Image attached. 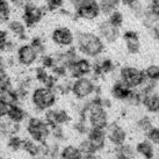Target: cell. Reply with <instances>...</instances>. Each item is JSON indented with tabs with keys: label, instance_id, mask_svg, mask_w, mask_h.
I'll return each instance as SVG.
<instances>
[{
	"label": "cell",
	"instance_id": "cell-23",
	"mask_svg": "<svg viewBox=\"0 0 159 159\" xmlns=\"http://www.w3.org/2000/svg\"><path fill=\"white\" fill-rule=\"evenodd\" d=\"M121 0H100V12L105 15H109L111 12H114L119 8Z\"/></svg>",
	"mask_w": 159,
	"mask_h": 159
},
{
	"label": "cell",
	"instance_id": "cell-14",
	"mask_svg": "<svg viewBox=\"0 0 159 159\" xmlns=\"http://www.w3.org/2000/svg\"><path fill=\"white\" fill-rule=\"evenodd\" d=\"M106 137L111 144L115 146L123 145L125 139H127V133L121 125L117 123H111L107 125Z\"/></svg>",
	"mask_w": 159,
	"mask_h": 159
},
{
	"label": "cell",
	"instance_id": "cell-17",
	"mask_svg": "<svg viewBox=\"0 0 159 159\" xmlns=\"http://www.w3.org/2000/svg\"><path fill=\"white\" fill-rule=\"evenodd\" d=\"M142 94V103L144 105L146 111L150 113H158L159 111V94L155 91Z\"/></svg>",
	"mask_w": 159,
	"mask_h": 159
},
{
	"label": "cell",
	"instance_id": "cell-35",
	"mask_svg": "<svg viewBox=\"0 0 159 159\" xmlns=\"http://www.w3.org/2000/svg\"><path fill=\"white\" fill-rule=\"evenodd\" d=\"M148 9H149L152 14H155L156 16L159 18V0H150Z\"/></svg>",
	"mask_w": 159,
	"mask_h": 159
},
{
	"label": "cell",
	"instance_id": "cell-2",
	"mask_svg": "<svg viewBox=\"0 0 159 159\" xmlns=\"http://www.w3.org/2000/svg\"><path fill=\"white\" fill-rule=\"evenodd\" d=\"M57 97L52 89H49L45 86L37 87L31 93V102L35 107L36 111H45L51 109L56 103Z\"/></svg>",
	"mask_w": 159,
	"mask_h": 159
},
{
	"label": "cell",
	"instance_id": "cell-4",
	"mask_svg": "<svg viewBox=\"0 0 159 159\" xmlns=\"http://www.w3.org/2000/svg\"><path fill=\"white\" fill-rule=\"evenodd\" d=\"M75 11L78 18L87 21L95 20L101 14L98 0H79V2L75 7Z\"/></svg>",
	"mask_w": 159,
	"mask_h": 159
},
{
	"label": "cell",
	"instance_id": "cell-25",
	"mask_svg": "<svg viewBox=\"0 0 159 159\" xmlns=\"http://www.w3.org/2000/svg\"><path fill=\"white\" fill-rule=\"evenodd\" d=\"M21 148H22L23 150L26 151V152H28L30 156H33V157H37V156L41 153V146L37 145L35 142L33 141H22V145H21Z\"/></svg>",
	"mask_w": 159,
	"mask_h": 159
},
{
	"label": "cell",
	"instance_id": "cell-5",
	"mask_svg": "<svg viewBox=\"0 0 159 159\" xmlns=\"http://www.w3.org/2000/svg\"><path fill=\"white\" fill-rule=\"evenodd\" d=\"M45 7L39 6L31 1L22 9V21L27 26V28H34L36 25L42 21L45 15Z\"/></svg>",
	"mask_w": 159,
	"mask_h": 159
},
{
	"label": "cell",
	"instance_id": "cell-36",
	"mask_svg": "<svg viewBox=\"0 0 159 159\" xmlns=\"http://www.w3.org/2000/svg\"><path fill=\"white\" fill-rule=\"evenodd\" d=\"M8 103L5 101V99L0 95V119H2L5 116H7V111H8Z\"/></svg>",
	"mask_w": 159,
	"mask_h": 159
},
{
	"label": "cell",
	"instance_id": "cell-33",
	"mask_svg": "<svg viewBox=\"0 0 159 159\" xmlns=\"http://www.w3.org/2000/svg\"><path fill=\"white\" fill-rule=\"evenodd\" d=\"M12 7L15 9H21L22 11L28 4H30L31 0H9Z\"/></svg>",
	"mask_w": 159,
	"mask_h": 159
},
{
	"label": "cell",
	"instance_id": "cell-31",
	"mask_svg": "<svg viewBox=\"0 0 159 159\" xmlns=\"http://www.w3.org/2000/svg\"><path fill=\"white\" fill-rule=\"evenodd\" d=\"M45 8L49 11H57L61 9L64 5V0H44Z\"/></svg>",
	"mask_w": 159,
	"mask_h": 159
},
{
	"label": "cell",
	"instance_id": "cell-12",
	"mask_svg": "<svg viewBox=\"0 0 159 159\" xmlns=\"http://www.w3.org/2000/svg\"><path fill=\"white\" fill-rule=\"evenodd\" d=\"M106 133L105 129H94L91 128L87 131V138L86 141L89 143V148L95 153L97 151L103 149V146L106 144Z\"/></svg>",
	"mask_w": 159,
	"mask_h": 159
},
{
	"label": "cell",
	"instance_id": "cell-15",
	"mask_svg": "<svg viewBox=\"0 0 159 159\" xmlns=\"http://www.w3.org/2000/svg\"><path fill=\"white\" fill-rule=\"evenodd\" d=\"M123 40L125 42V48L127 51L131 55H136L141 50V41H139V36L136 31L128 30L123 34Z\"/></svg>",
	"mask_w": 159,
	"mask_h": 159
},
{
	"label": "cell",
	"instance_id": "cell-11",
	"mask_svg": "<svg viewBox=\"0 0 159 159\" xmlns=\"http://www.w3.org/2000/svg\"><path fill=\"white\" fill-rule=\"evenodd\" d=\"M98 33H99V36L102 39V41L107 42V43H114L120 37V28L111 25L108 20H105V21L99 23Z\"/></svg>",
	"mask_w": 159,
	"mask_h": 159
},
{
	"label": "cell",
	"instance_id": "cell-19",
	"mask_svg": "<svg viewBox=\"0 0 159 159\" xmlns=\"http://www.w3.org/2000/svg\"><path fill=\"white\" fill-rule=\"evenodd\" d=\"M130 92H131V89L121 79L115 81L111 87V95L117 100H127Z\"/></svg>",
	"mask_w": 159,
	"mask_h": 159
},
{
	"label": "cell",
	"instance_id": "cell-13",
	"mask_svg": "<svg viewBox=\"0 0 159 159\" xmlns=\"http://www.w3.org/2000/svg\"><path fill=\"white\" fill-rule=\"evenodd\" d=\"M71 121V116L69 115L66 111H62V109H48L45 111V122L51 127H57V125H63L66 124Z\"/></svg>",
	"mask_w": 159,
	"mask_h": 159
},
{
	"label": "cell",
	"instance_id": "cell-6",
	"mask_svg": "<svg viewBox=\"0 0 159 159\" xmlns=\"http://www.w3.org/2000/svg\"><path fill=\"white\" fill-rule=\"evenodd\" d=\"M120 79L128 85L131 89H135L143 85L145 81V75L142 70H138L133 66H125L121 69Z\"/></svg>",
	"mask_w": 159,
	"mask_h": 159
},
{
	"label": "cell",
	"instance_id": "cell-22",
	"mask_svg": "<svg viewBox=\"0 0 159 159\" xmlns=\"http://www.w3.org/2000/svg\"><path fill=\"white\" fill-rule=\"evenodd\" d=\"M61 159H83V152L75 145H67L61 152Z\"/></svg>",
	"mask_w": 159,
	"mask_h": 159
},
{
	"label": "cell",
	"instance_id": "cell-7",
	"mask_svg": "<svg viewBox=\"0 0 159 159\" xmlns=\"http://www.w3.org/2000/svg\"><path fill=\"white\" fill-rule=\"evenodd\" d=\"M71 92L77 99H86L95 92V84L87 77H80L71 84Z\"/></svg>",
	"mask_w": 159,
	"mask_h": 159
},
{
	"label": "cell",
	"instance_id": "cell-21",
	"mask_svg": "<svg viewBox=\"0 0 159 159\" xmlns=\"http://www.w3.org/2000/svg\"><path fill=\"white\" fill-rule=\"evenodd\" d=\"M15 49V43L11 40L7 29H0V51L12 52Z\"/></svg>",
	"mask_w": 159,
	"mask_h": 159
},
{
	"label": "cell",
	"instance_id": "cell-10",
	"mask_svg": "<svg viewBox=\"0 0 159 159\" xmlns=\"http://www.w3.org/2000/svg\"><path fill=\"white\" fill-rule=\"evenodd\" d=\"M66 70L70 72V75L72 77L80 78V77H85L89 73L93 72V65L91 64L89 59L85 58H77L75 61H73L72 63H70L66 66Z\"/></svg>",
	"mask_w": 159,
	"mask_h": 159
},
{
	"label": "cell",
	"instance_id": "cell-29",
	"mask_svg": "<svg viewBox=\"0 0 159 159\" xmlns=\"http://www.w3.org/2000/svg\"><path fill=\"white\" fill-rule=\"evenodd\" d=\"M153 125H152V122H151V120L149 117H142V119L138 120V122H137V129L141 131L142 134H148L149 131L151 130Z\"/></svg>",
	"mask_w": 159,
	"mask_h": 159
},
{
	"label": "cell",
	"instance_id": "cell-27",
	"mask_svg": "<svg viewBox=\"0 0 159 159\" xmlns=\"http://www.w3.org/2000/svg\"><path fill=\"white\" fill-rule=\"evenodd\" d=\"M146 80L150 81H158L159 80V66L158 65H150L143 71Z\"/></svg>",
	"mask_w": 159,
	"mask_h": 159
},
{
	"label": "cell",
	"instance_id": "cell-8",
	"mask_svg": "<svg viewBox=\"0 0 159 159\" xmlns=\"http://www.w3.org/2000/svg\"><path fill=\"white\" fill-rule=\"evenodd\" d=\"M39 52L30 43H23L16 49V61L22 66H31L39 59Z\"/></svg>",
	"mask_w": 159,
	"mask_h": 159
},
{
	"label": "cell",
	"instance_id": "cell-3",
	"mask_svg": "<svg viewBox=\"0 0 159 159\" xmlns=\"http://www.w3.org/2000/svg\"><path fill=\"white\" fill-rule=\"evenodd\" d=\"M27 131L34 141L42 144V143H45L47 138L50 136L51 127L45 122V120L31 117L27 124Z\"/></svg>",
	"mask_w": 159,
	"mask_h": 159
},
{
	"label": "cell",
	"instance_id": "cell-9",
	"mask_svg": "<svg viewBox=\"0 0 159 159\" xmlns=\"http://www.w3.org/2000/svg\"><path fill=\"white\" fill-rule=\"evenodd\" d=\"M51 40L58 47L70 48L75 42V34L67 27H57L51 33Z\"/></svg>",
	"mask_w": 159,
	"mask_h": 159
},
{
	"label": "cell",
	"instance_id": "cell-39",
	"mask_svg": "<svg viewBox=\"0 0 159 159\" xmlns=\"http://www.w3.org/2000/svg\"><path fill=\"white\" fill-rule=\"evenodd\" d=\"M0 134H1V128H0Z\"/></svg>",
	"mask_w": 159,
	"mask_h": 159
},
{
	"label": "cell",
	"instance_id": "cell-38",
	"mask_svg": "<svg viewBox=\"0 0 159 159\" xmlns=\"http://www.w3.org/2000/svg\"><path fill=\"white\" fill-rule=\"evenodd\" d=\"M152 31H153V36L159 41V23H157V25L152 28Z\"/></svg>",
	"mask_w": 159,
	"mask_h": 159
},
{
	"label": "cell",
	"instance_id": "cell-37",
	"mask_svg": "<svg viewBox=\"0 0 159 159\" xmlns=\"http://www.w3.org/2000/svg\"><path fill=\"white\" fill-rule=\"evenodd\" d=\"M137 1H139V0H121V4H123L124 6H127V7H131L134 5L136 4Z\"/></svg>",
	"mask_w": 159,
	"mask_h": 159
},
{
	"label": "cell",
	"instance_id": "cell-18",
	"mask_svg": "<svg viewBox=\"0 0 159 159\" xmlns=\"http://www.w3.org/2000/svg\"><path fill=\"white\" fill-rule=\"evenodd\" d=\"M7 117L12 123H21L27 117V111L23 109L21 106H19V103L9 105L8 111H7Z\"/></svg>",
	"mask_w": 159,
	"mask_h": 159
},
{
	"label": "cell",
	"instance_id": "cell-34",
	"mask_svg": "<svg viewBox=\"0 0 159 159\" xmlns=\"http://www.w3.org/2000/svg\"><path fill=\"white\" fill-rule=\"evenodd\" d=\"M8 145H9V148H12L13 150H18V149H20L21 145H22V139L16 136L11 137L8 141Z\"/></svg>",
	"mask_w": 159,
	"mask_h": 159
},
{
	"label": "cell",
	"instance_id": "cell-24",
	"mask_svg": "<svg viewBox=\"0 0 159 159\" xmlns=\"http://www.w3.org/2000/svg\"><path fill=\"white\" fill-rule=\"evenodd\" d=\"M12 5L9 0H0V21L7 22L12 14Z\"/></svg>",
	"mask_w": 159,
	"mask_h": 159
},
{
	"label": "cell",
	"instance_id": "cell-30",
	"mask_svg": "<svg viewBox=\"0 0 159 159\" xmlns=\"http://www.w3.org/2000/svg\"><path fill=\"white\" fill-rule=\"evenodd\" d=\"M146 137L152 144L159 146V127H152L150 131L146 134Z\"/></svg>",
	"mask_w": 159,
	"mask_h": 159
},
{
	"label": "cell",
	"instance_id": "cell-1",
	"mask_svg": "<svg viewBox=\"0 0 159 159\" xmlns=\"http://www.w3.org/2000/svg\"><path fill=\"white\" fill-rule=\"evenodd\" d=\"M77 48L85 56L98 57L105 50V43L102 39L97 34L89 31H80L77 34Z\"/></svg>",
	"mask_w": 159,
	"mask_h": 159
},
{
	"label": "cell",
	"instance_id": "cell-28",
	"mask_svg": "<svg viewBox=\"0 0 159 159\" xmlns=\"http://www.w3.org/2000/svg\"><path fill=\"white\" fill-rule=\"evenodd\" d=\"M111 25H114L115 27H120L123 25V14L120 12L119 9H116L114 12H111L109 15H108V19H107Z\"/></svg>",
	"mask_w": 159,
	"mask_h": 159
},
{
	"label": "cell",
	"instance_id": "cell-26",
	"mask_svg": "<svg viewBox=\"0 0 159 159\" xmlns=\"http://www.w3.org/2000/svg\"><path fill=\"white\" fill-rule=\"evenodd\" d=\"M115 158L116 159H133L134 152L131 148L128 145H120L116 146V152H115Z\"/></svg>",
	"mask_w": 159,
	"mask_h": 159
},
{
	"label": "cell",
	"instance_id": "cell-16",
	"mask_svg": "<svg viewBox=\"0 0 159 159\" xmlns=\"http://www.w3.org/2000/svg\"><path fill=\"white\" fill-rule=\"evenodd\" d=\"M7 31L19 40H25L27 36V26L22 20L9 19L7 21Z\"/></svg>",
	"mask_w": 159,
	"mask_h": 159
},
{
	"label": "cell",
	"instance_id": "cell-40",
	"mask_svg": "<svg viewBox=\"0 0 159 159\" xmlns=\"http://www.w3.org/2000/svg\"><path fill=\"white\" fill-rule=\"evenodd\" d=\"M0 159H4V158H2V157H0Z\"/></svg>",
	"mask_w": 159,
	"mask_h": 159
},
{
	"label": "cell",
	"instance_id": "cell-41",
	"mask_svg": "<svg viewBox=\"0 0 159 159\" xmlns=\"http://www.w3.org/2000/svg\"><path fill=\"white\" fill-rule=\"evenodd\" d=\"M158 159H159V158H158Z\"/></svg>",
	"mask_w": 159,
	"mask_h": 159
},
{
	"label": "cell",
	"instance_id": "cell-32",
	"mask_svg": "<svg viewBox=\"0 0 159 159\" xmlns=\"http://www.w3.org/2000/svg\"><path fill=\"white\" fill-rule=\"evenodd\" d=\"M30 44L36 49V51L39 52V55H43L44 53V50H45V47H44V43H43V41L41 40L40 37H35V39H33L30 42Z\"/></svg>",
	"mask_w": 159,
	"mask_h": 159
},
{
	"label": "cell",
	"instance_id": "cell-20",
	"mask_svg": "<svg viewBox=\"0 0 159 159\" xmlns=\"http://www.w3.org/2000/svg\"><path fill=\"white\" fill-rule=\"evenodd\" d=\"M136 151L138 155H141L145 159H153L155 157V148L149 139L139 142L136 145Z\"/></svg>",
	"mask_w": 159,
	"mask_h": 159
}]
</instances>
